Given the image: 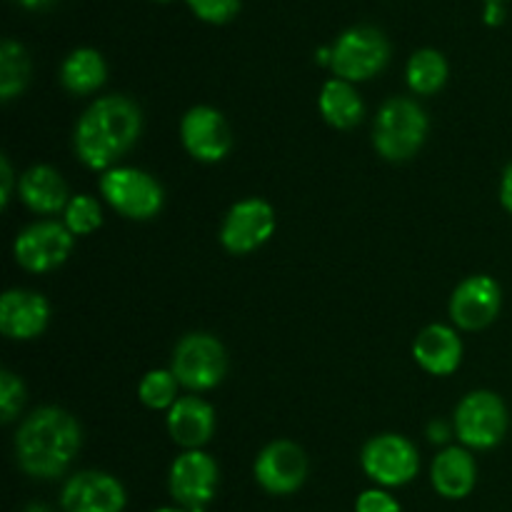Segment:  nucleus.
I'll return each mask as SVG.
<instances>
[{"label":"nucleus","instance_id":"1","mask_svg":"<svg viewBox=\"0 0 512 512\" xmlns=\"http://www.w3.org/2000/svg\"><path fill=\"white\" fill-rule=\"evenodd\" d=\"M83 433L68 410L48 405L23 420L15 433V460L30 478L55 480L70 468L80 453Z\"/></svg>","mask_w":512,"mask_h":512},{"label":"nucleus","instance_id":"2","mask_svg":"<svg viewBox=\"0 0 512 512\" xmlns=\"http://www.w3.org/2000/svg\"><path fill=\"white\" fill-rule=\"evenodd\" d=\"M143 130V115L130 98L108 95L90 105L73 133L75 155L90 170H110L123 158Z\"/></svg>","mask_w":512,"mask_h":512},{"label":"nucleus","instance_id":"3","mask_svg":"<svg viewBox=\"0 0 512 512\" xmlns=\"http://www.w3.org/2000/svg\"><path fill=\"white\" fill-rule=\"evenodd\" d=\"M428 113L410 98H390L375 115L373 145L380 158L405 163L423 148L428 138Z\"/></svg>","mask_w":512,"mask_h":512},{"label":"nucleus","instance_id":"4","mask_svg":"<svg viewBox=\"0 0 512 512\" xmlns=\"http://www.w3.org/2000/svg\"><path fill=\"white\" fill-rule=\"evenodd\" d=\"M390 43L378 28L358 25L340 35L330 48V70L335 78L360 83L370 80L388 65Z\"/></svg>","mask_w":512,"mask_h":512},{"label":"nucleus","instance_id":"5","mask_svg":"<svg viewBox=\"0 0 512 512\" xmlns=\"http://www.w3.org/2000/svg\"><path fill=\"white\" fill-rule=\"evenodd\" d=\"M510 415L503 398L493 390L468 393L455 408V435L465 448L490 450L503 443Z\"/></svg>","mask_w":512,"mask_h":512},{"label":"nucleus","instance_id":"6","mask_svg":"<svg viewBox=\"0 0 512 512\" xmlns=\"http://www.w3.org/2000/svg\"><path fill=\"white\" fill-rule=\"evenodd\" d=\"M100 195L115 213L130 220H150L163 208L165 193L158 180L138 168H110L100 175Z\"/></svg>","mask_w":512,"mask_h":512},{"label":"nucleus","instance_id":"7","mask_svg":"<svg viewBox=\"0 0 512 512\" xmlns=\"http://www.w3.org/2000/svg\"><path fill=\"white\" fill-rule=\"evenodd\" d=\"M170 370L183 388L195 390V393L213 390L215 385H220V380L225 378V370H228L223 343L208 333L185 335L175 345Z\"/></svg>","mask_w":512,"mask_h":512},{"label":"nucleus","instance_id":"8","mask_svg":"<svg viewBox=\"0 0 512 512\" xmlns=\"http://www.w3.org/2000/svg\"><path fill=\"white\" fill-rule=\"evenodd\" d=\"M365 475L380 488H400L413 483L420 470V453L408 438L395 433L375 435L360 453Z\"/></svg>","mask_w":512,"mask_h":512},{"label":"nucleus","instance_id":"9","mask_svg":"<svg viewBox=\"0 0 512 512\" xmlns=\"http://www.w3.org/2000/svg\"><path fill=\"white\" fill-rule=\"evenodd\" d=\"M220 483L218 463L203 450H185L173 460L168 488L178 508L188 512H205Z\"/></svg>","mask_w":512,"mask_h":512},{"label":"nucleus","instance_id":"10","mask_svg":"<svg viewBox=\"0 0 512 512\" xmlns=\"http://www.w3.org/2000/svg\"><path fill=\"white\" fill-rule=\"evenodd\" d=\"M75 235L65 228V223L40 220L18 233L13 243V255L18 265L28 273H50L60 268L73 253Z\"/></svg>","mask_w":512,"mask_h":512},{"label":"nucleus","instance_id":"11","mask_svg":"<svg viewBox=\"0 0 512 512\" xmlns=\"http://www.w3.org/2000/svg\"><path fill=\"white\" fill-rule=\"evenodd\" d=\"M275 233V210L263 198H245L235 203L220 225V243L228 253L248 255Z\"/></svg>","mask_w":512,"mask_h":512},{"label":"nucleus","instance_id":"12","mask_svg":"<svg viewBox=\"0 0 512 512\" xmlns=\"http://www.w3.org/2000/svg\"><path fill=\"white\" fill-rule=\"evenodd\" d=\"M260 488L270 495H293L308 478V458L293 440H275L265 445L253 465Z\"/></svg>","mask_w":512,"mask_h":512},{"label":"nucleus","instance_id":"13","mask_svg":"<svg viewBox=\"0 0 512 512\" xmlns=\"http://www.w3.org/2000/svg\"><path fill=\"white\" fill-rule=\"evenodd\" d=\"M180 140L200 163H220L233 148V133L220 110L195 105L180 120Z\"/></svg>","mask_w":512,"mask_h":512},{"label":"nucleus","instance_id":"14","mask_svg":"<svg viewBox=\"0 0 512 512\" xmlns=\"http://www.w3.org/2000/svg\"><path fill=\"white\" fill-rule=\"evenodd\" d=\"M128 495L123 483L110 473L83 470L68 478L60 493L63 512H123Z\"/></svg>","mask_w":512,"mask_h":512},{"label":"nucleus","instance_id":"15","mask_svg":"<svg viewBox=\"0 0 512 512\" xmlns=\"http://www.w3.org/2000/svg\"><path fill=\"white\" fill-rule=\"evenodd\" d=\"M503 308V290L490 275H470L450 298V318L463 330H483L498 318Z\"/></svg>","mask_w":512,"mask_h":512},{"label":"nucleus","instance_id":"16","mask_svg":"<svg viewBox=\"0 0 512 512\" xmlns=\"http://www.w3.org/2000/svg\"><path fill=\"white\" fill-rule=\"evenodd\" d=\"M50 305L33 290H8L0 298V333L10 340H33L48 328Z\"/></svg>","mask_w":512,"mask_h":512},{"label":"nucleus","instance_id":"17","mask_svg":"<svg viewBox=\"0 0 512 512\" xmlns=\"http://www.w3.org/2000/svg\"><path fill=\"white\" fill-rule=\"evenodd\" d=\"M413 358L425 373L443 378V375L455 373L463 363V340L448 325H428L415 338Z\"/></svg>","mask_w":512,"mask_h":512},{"label":"nucleus","instance_id":"18","mask_svg":"<svg viewBox=\"0 0 512 512\" xmlns=\"http://www.w3.org/2000/svg\"><path fill=\"white\" fill-rule=\"evenodd\" d=\"M168 433L180 448L200 450L215 433V410L198 395H185L168 410Z\"/></svg>","mask_w":512,"mask_h":512},{"label":"nucleus","instance_id":"19","mask_svg":"<svg viewBox=\"0 0 512 512\" xmlns=\"http://www.w3.org/2000/svg\"><path fill=\"white\" fill-rule=\"evenodd\" d=\"M430 483L445 500L468 498L478 483V465L465 448H445L435 455Z\"/></svg>","mask_w":512,"mask_h":512},{"label":"nucleus","instance_id":"20","mask_svg":"<svg viewBox=\"0 0 512 512\" xmlns=\"http://www.w3.org/2000/svg\"><path fill=\"white\" fill-rule=\"evenodd\" d=\"M18 193L20 200L33 213L40 215L63 213L70 203L68 185H65L63 175L50 168V165H33L30 170H25L18 183Z\"/></svg>","mask_w":512,"mask_h":512},{"label":"nucleus","instance_id":"21","mask_svg":"<svg viewBox=\"0 0 512 512\" xmlns=\"http://www.w3.org/2000/svg\"><path fill=\"white\" fill-rule=\"evenodd\" d=\"M320 115L325 123L333 125L338 130H350L363 120V100H360L358 90L348 80L333 78L323 85L320 90Z\"/></svg>","mask_w":512,"mask_h":512},{"label":"nucleus","instance_id":"22","mask_svg":"<svg viewBox=\"0 0 512 512\" xmlns=\"http://www.w3.org/2000/svg\"><path fill=\"white\" fill-rule=\"evenodd\" d=\"M108 78L103 55L93 48H78L60 65V83L73 95H90Z\"/></svg>","mask_w":512,"mask_h":512},{"label":"nucleus","instance_id":"23","mask_svg":"<svg viewBox=\"0 0 512 512\" xmlns=\"http://www.w3.org/2000/svg\"><path fill=\"white\" fill-rule=\"evenodd\" d=\"M405 78L413 93L433 95L448 83V60L443 53L433 48L415 50L405 68Z\"/></svg>","mask_w":512,"mask_h":512},{"label":"nucleus","instance_id":"24","mask_svg":"<svg viewBox=\"0 0 512 512\" xmlns=\"http://www.w3.org/2000/svg\"><path fill=\"white\" fill-rule=\"evenodd\" d=\"M30 80V58L23 45L13 38H5L0 45V98L5 103L23 93Z\"/></svg>","mask_w":512,"mask_h":512},{"label":"nucleus","instance_id":"25","mask_svg":"<svg viewBox=\"0 0 512 512\" xmlns=\"http://www.w3.org/2000/svg\"><path fill=\"white\" fill-rule=\"evenodd\" d=\"M178 378L173 370H150L138 385V398L150 410H170L178 403Z\"/></svg>","mask_w":512,"mask_h":512},{"label":"nucleus","instance_id":"26","mask_svg":"<svg viewBox=\"0 0 512 512\" xmlns=\"http://www.w3.org/2000/svg\"><path fill=\"white\" fill-rule=\"evenodd\" d=\"M63 223L73 235H90L103 225V208L90 195H73L63 210Z\"/></svg>","mask_w":512,"mask_h":512},{"label":"nucleus","instance_id":"27","mask_svg":"<svg viewBox=\"0 0 512 512\" xmlns=\"http://www.w3.org/2000/svg\"><path fill=\"white\" fill-rule=\"evenodd\" d=\"M25 403V385L10 370L0 373V415H3V423H13L15 415L20 413Z\"/></svg>","mask_w":512,"mask_h":512},{"label":"nucleus","instance_id":"28","mask_svg":"<svg viewBox=\"0 0 512 512\" xmlns=\"http://www.w3.org/2000/svg\"><path fill=\"white\" fill-rule=\"evenodd\" d=\"M188 8L205 23L223 25L240 13V0H188Z\"/></svg>","mask_w":512,"mask_h":512},{"label":"nucleus","instance_id":"29","mask_svg":"<svg viewBox=\"0 0 512 512\" xmlns=\"http://www.w3.org/2000/svg\"><path fill=\"white\" fill-rule=\"evenodd\" d=\"M355 512H400V503L383 488L363 490L355 500Z\"/></svg>","mask_w":512,"mask_h":512},{"label":"nucleus","instance_id":"30","mask_svg":"<svg viewBox=\"0 0 512 512\" xmlns=\"http://www.w3.org/2000/svg\"><path fill=\"white\" fill-rule=\"evenodd\" d=\"M0 183H3V190H0V203H3V208H8L10 203V195H13V168H10V160L5 158L0 160Z\"/></svg>","mask_w":512,"mask_h":512},{"label":"nucleus","instance_id":"31","mask_svg":"<svg viewBox=\"0 0 512 512\" xmlns=\"http://www.w3.org/2000/svg\"><path fill=\"white\" fill-rule=\"evenodd\" d=\"M500 203L512 215V163L505 168L503 178H500Z\"/></svg>","mask_w":512,"mask_h":512},{"label":"nucleus","instance_id":"32","mask_svg":"<svg viewBox=\"0 0 512 512\" xmlns=\"http://www.w3.org/2000/svg\"><path fill=\"white\" fill-rule=\"evenodd\" d=\"M505 18V10L500 3H488V8H485V23L488 25H500Z\"/></svg>","mask_w":512,"mask_h":512},{"label":"nucleus","instance_id":"33","mask_svg":"<svg viewBox=\"0 0 512 512\" xmlns=\"http://www.w3.org/2000/svg\"><path fill=\"white\" fill-rule=\"evenodd\" d=\"M448 438H450V433L443 423L430 425V440H433V443H448Z\"/></svg>","mask_w":512,"mask_h":512},{"label":"nucleus","instance_id":"34","mask_svg":"<svg viewBox=\"0 0 512 512\" xmlns=\"http://www.w3.org/2000/svg\"><path fill=\"white\" fill-rule=\"evenodd\" d=\"M15 3H20L23 8H28V10H43V8H48V5H53L55 0H15Z\"/></svg>","mask_w":512,"mask_h":512},{"label":"nucleus","instance_id":"35","mask_svg":"<svg viewBox=\"0 0 512 512\" xmlns=\"http://www.w3.org/2000/svg\"><path fill=\"white\" fill-rule=\"evenodd\" d=\"M153 512H188V510H183V508H158Z\"/></svg>","mask_w":512,"mask_h":512},{"label":"nucleus","instance_id":"36","mask_svg":"<svg viewBox=\"0 0 512 512\" xmlns=\"http://www.w3.org/2000/svg\"><path fill=\"white\" fill-rule=\"evenodd\" d=\"M488 3H503V0H488Z\"/></svg>","mask_w":512,"mask_h":512}]
</instances>
